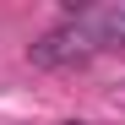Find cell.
Returning <instances> with one entry per match:
<instances>
[{"instance_id":"1","label":"cell","mask_w":125,"mask_h":125,"mask_svg":"<svg viewBox=\"0 0 125 125\" xmlns=\"http://www.w3.org/2000/svg\"><path fill=\"white\" fill-rule=\"evenodd\" d=\"M87 54H93V38H87V27H82V22H71V27H54V33H44V38L27 49V60H33V65H44V71L82 65Z\"/></svg>"},{"instance_id":"2","label":"cell","mask_w":125,"mask_h":125,"mask_svg":"<svg viewBox=\"0 0 125 125\" xmlns=\"http://www.w3.org/2000/svg\"><path fill=\"white\" fill-rule=\"evenodd\" d=\"M87 38L93 49H125V6H109V11H87Z\"/></svg>"}]
</instances>
